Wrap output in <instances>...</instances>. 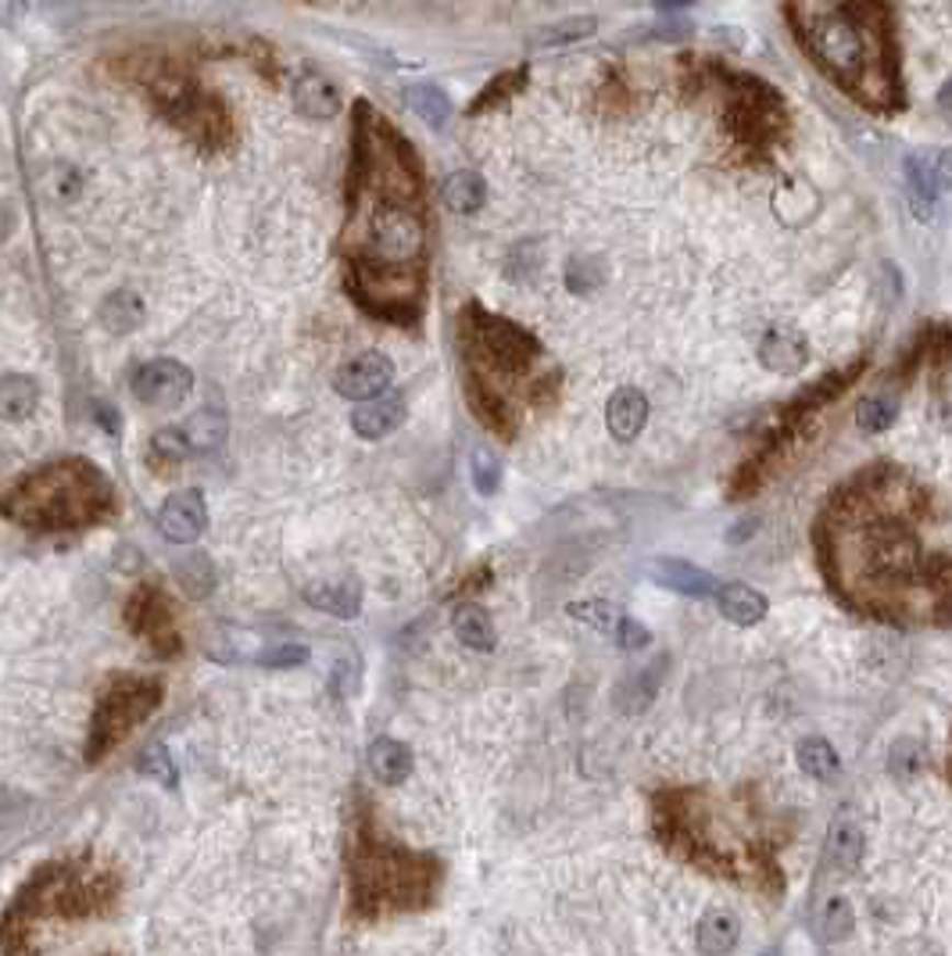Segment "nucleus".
<instances>
[{"label":"nucleus","mask_w":952,"mask_h":956,"mask_svg":"<svg viewBox=\"0 0 952 956\" xmlns=\"http://www.w3.org/2000/svg\"><path fill=\"white\" fill-rule=\"evenodd\" d=\"M648 573H651V581H656V584L670 587V592L688 595V598H713L716 587H719V581L713 577L710 570L691 566V563H684V559H656V563L648 566Z\"/></svg>","instance_id":"obj_7"},{"label":"nucleus","mask_w":952,"mask_h":956,"mask_svg":"<svg viewBox=\"0 0 952 956\" xmlns=\"http://www.w3.org/2000/svg\"><path fill=\"white\" fill-rule=\"evenodd\" d=\"M713 598H716L719 612H724V617L730 623H738V627L763 623L767 612H770V598L763 592H756V587H748V584H719Z\"/></svg>","instance_id":"obj_9"},{"label":"nucleus","mask_w":952,"mask_h":956,"mask_svg":"<svg viewBox=\"0 0 952 956\" xmlns=\"http://www.w3.org/2000/svg\"><path fill=\"white\" fill-rule=\"evenodd\" d=\"M469 470H473L476 491H480V495H495L498 484H501V466H498V459H495L491 448H476Z\"/></svg>","instance_id":"obj_29"},{"label":"nucleus","mask_w":952,"mask_h":956,"mask_svg":"<svg viewBox=\"0 0 952 956\" xmlns=\"http://www.w3.org/2000/svg\"><path fill=\"white\" fill-rule=\"evenodd\" d=\"M183 441L190 448V455L194 452H212V448H219L226 441V416L215 413V408H201V413L190 416L183 427Z\"/></svg>","instance_id":"obj_16"},{"label":"nucleus","mask_w":952,"mask_h":956,"mask_svg":"<svg viewBox=\"0 0 952 956\" xmlns=\"http://www.w3.org/2000/svg\"><path fill=\"white\" fill-rule=\"evenodd\" d=\"M39 402V387L36 380L22 376V373H8L0 376V419L8 423H22L33 413Z\"/></svg>","instance_id":"obj_14"},{"label":"nucleus","mask_w":952,"mask_h":956,"mask_svg":"<svg viewBox=\"0 0 952 956\" xmlns=\"http://www.w3.org/2000/svg\"><path fill=\"white\" fill-rule=\"evenodd\" d=\"M616 641H620L623 652H642V649H648L651 631L645 623H637L634 617H620L616 620Z\"/></svg>","instance_id":"obj_32"},{"label":"nucleus","mask_w":952,"mask_h":956,"mask_svg":"<svg viewBox=\"0 0 952 956\" xmlns=\"http://www.w3.org/2000/svg\"><path fill=\"white\" fill-rule=\"evenodd\" d=\"M362 229H359V251L365 262L387 266V272L416 269L423 262L427 234H423V212H419L416 176L398 190H387L384 204H359Z\"/></svg>","instance_id":"obj_2"},{"label":"nucleus","mask_w":952,"mask_h":956,"mask_svg":"<svg viewBox=\"0 0 952 956\" xmlns=\"http://www.w3.org/2000/svg\"><path fill=\"white\" fill-rule=\"evenodd\" d=\"M648 423V398L637 387H620L616 394L609 398V408H605V427L609 434L616 437V441H634L637 434L645 430Z\"/></svg>","instance_id":"obj_8"},{"label":"nucleus","mask_w":952,"mask_h":956,"mask_svg":"<svg viewBox=\"0 0 952 956\" xmlns=\"http://www.w3.org/2000/svg\"><path fill=\"white\" fill-rule=\"evenodd\" d=\"M895 416H899V405H895L892 398H866V402H860L855 423H860L866 434H881V430L892 427Z\"/></svg>","instance_id":"obj_27"},{"label":"nucleus","mask_w":952,"mask_h":956,"mask_svg":"<svg viewBox=\"0 0 952 956\" xmlns=\"http://www.w3.org/2000/svg\"><path fill=\"white\" fill-rule=\"evenodd\" d=\"M795 760L802 774H809L813 781L820 785H838L841 781V760L835 753V745L820 739V734H809V739H802L798 749H795Z\"/></svg>","instance_id":"obj_12"},{"label":"nucleus","mask_w":952,"mask_h":956,"mask_svg":"<svg viewBox=\"0 0 952 956\" xmlns=\"http://www.w3.org/2000/svg\"><path fill=\"white\" fill-rule=\"evenodd\" d=\"M759 359H763L773 373H795L802 362H806V348L802 340L792 334H770L759 348Z\"/></svg>","instance_id":"obj_21"},{"label":"nucleus","mask_w":952,"mask_h":956,"mask_svg":"<svg viewBox=\"0 0 952 956\" xmlns=\"http://www.w3.org/2000/svg\"><path fill=\"white\" fill-rule=\"evenodd\" d=\"M25 11V0H0V25H15Z\"/></svg>","instance_id":"obj_34"},{"label":"nucleus","mask_w":952,"mask_h":956,"mask_svg":"<svg viewBox=\"0 0 952 956\" xmlns=\"http://www.w3.org/2000/svg\"><path fill=\"white\" fill-rule=\"evenodd\" d=\"M297 104H302L308 115L326 119V115L337 112V93L326 79L308 76V79H302V87H297Z\"/></svg>","instance_id":"obj_25"},{"label":"nucleus","mask_w":952,"mask_h":956,"mask_svg":"<svg viewBox=\"0 0 952 956\" xmlns=\"http://www.w3.org/2000/svg\"><path fill=\"white\" fill-rule=\"evenodd\" d=\"M452 631L466 649H476V652L495 649V627H491V617H487L480 606H458Z\"/></svg>","instance_id":"obj_17"},{"label":"nucleus","mask_w":952,"mask_h":956,"mask_svg":"<svg viewBox=\"0 0 952 956\" xmlns=\"http://www.w3.org/2000/svg\"><path fill=\"white\" fill-rule=\"evenodd\" d=\"M909 190H914V209L920 218H928L938 198V172L931 169L928 158H909Z\"/></svg>","instance_id":"obj_22"},{"label":"nucleus","mask_w":952,"mask_h":956,"mask_svg":"<svg viewBox=\"0 0 952 956\" xmlns=\"http://www.w3.org/2000/svg\"><path fill=\"white\" fill-rule=\"evenodd\" d=\"M484 180L476 172H452L447 176V180L441 183V198H444V204L452 212H462V215H469V212H476L484 204Z\"/></svg>","instance_id":"obj_18"},{"label":"nucleus","mask_w":952,"mask_h":956,"mask_svg":"<svg viewBox=\"0 0 952 956\" xmlns=\"http://www.w3.org/2000/svg\"><path fill=\"white\" fill-rule=\"evenodd\" d=\"M792 19L841 87L866 104L895 101V50L877 0H792Z\"/></svg>","instance_id":"obj_1"},{"label":"nucleus","mask_w":952,"mask_h":956,"mask_svg":"<svg viewBox=\"0 0 952 956\" xmlns=\"http://www.w3.org/2000/svg\"><path fill=\"white\" fill-rule=\"evenodd\" d=\"M662 8H677V4H688V0H659Z\"/></svg>","instance_id":"obj_36"},{"label":"nucleus","mask_w":952,"mask_h":956,"mask_svg":"<svg viewBox=\"0 0 952 956\" xmlns=\"http://www.w3.org/2000/svg\"><path fill=\"white\" fill-rule=\"evenodd\" d=\"M594 19L591 15H580V19H566L559 25H548V30H541L530 44L534 47H563V44H574V40H583L594 33Z\"/></svg>","instance_id":"obj_26"},{"label":"nucleus","mask_w":952,"mask_h":956,"mask_svg":"<svg viewBox=\"0 0 952 956\" xmlns=\"http://www.w3.org/2000/svg\"><path fill=\"white\" fill-rule=\"evenodd\" d=\"M370 771L379 785H401L412 774V753L398 739H376L370 745Z\"/></svg>","instance_id":"obj_13"},{"label":"nucleus","mask_w":952,"mask_h":956,"mask_svg":"<svg viewBox=\"0 0 952 956\" xmlns=\"http://www.w3.org/2000/svg\"><path fill=\"white\" fill-rule=\"evenodd\" d=\"M140 771H144L147 777H158L161 785H175V767H172V760H169V753H166V749H161V745H155L151 753L144 756Z\"/></svg>","instance_id":"obj_33"},{"label":"nucleus","mask_w":952,"mask_h":956,"mask_svg":"<svg viewBox=\"0 0 952 956\" xmlns=\"http://www.w3.org/2000/svg\"><path fill=\"white\" fill-rule=\"evenodd\" d=\"M101 326L107 334H133L144 323V302L133 291H115L101 302Z\"/></svg>","instance_id":"obj_15"},{"label":"nucleus","mask_w":952,"mask_h":956,"mask_svg":"<svg viewBox=\"0 0 952 956\" xmlns=\"http://www.w3.org/2000/svg\"><path fill=\"white\" fill-rule=\"evenodd\" d=\"M390 380H394V362L387 355L365 351L337 370V391L351 402H365L373 398V394H384L390 387Z\"/></svg>","instance_id":"obj_5"},{"label":"nucleus","mask_w":952,"mask_h":956,"mask_svg":"<svg viewBox=\"0 0 952 956\" xmlns=\"http://www.w3.org/2000/svg\"><path fill=\"white\" fill-rule=\"evenodd\" d=\"M11 229H15V212H11V204L0 201V240H8Z\"/></svg>","instance_id":"obj_35"},{"label":"nucleus","mask_w":952,"mask_h":956,"mask_svg":"<svg viewBox=\"0 0 952 956\" xmlns=\"http://www.w3.org/2000/svg\"><path fill=\"white\" fill-rule=\"evenodd\" d=\"M204 527H208V505H204V495L194 487L175 491L158 509V530L175 544L197 541L204 535Z\"/></svg>","instance_id":"obj_4"},{"label":"nucleus","mask_w":952,"mask_h":956,"mask_svg":"<svg viewBox=\"0 0 952 956\" xmlns=\"http://www.w3.org/2000/svg\"><path fill=\"white\" fill-rule=\"evenodd\" d=\"M151 455L161 459V462H183V459L190 455V448H186V441H183L180 427H166V430H158V434H155V441H151Z\"/></svg>","instance_id":"obj_30"},{"label":"nucleus","mask_w":952,"mask_h":956,"mask_svg":"<svg viewBox=\"0 0 952 956\" xmlns=\"http://www.w3.org/2000/svg\"><path fill=\"white\" fill-rule=\"evenodd\" d=\"M175 577H180L183 592L194 595V598H204L215 587V573H212V563L204 559L201 552H190L183 555L180 563H175Z\"/></svg>","instance_id":"obj_24"},{"label":"nucleus","mask_w":952,"mask_h":956,"mask_svg":"<svg viewBox=\"0 0 952 956\" xmlns=\"http://www.w3.org/2000/svg\"><path fill=\"white\" fill-rule=\"evenodd\" d=\"M569 617L574 620H588L591 627H598V631H612L616 627V609H612L609 603H574L569 606Z\"/></svg>","instance_id":"obj_31"},{"label":"nucleus","mask_w":952,"mask_h":956,"mask_svg":"<svg viewBox=\"0 0 952 956\" xmlns=\"http://www.w3.org/2000/svg\"><path fill=\"white\" fill-rule=\"evenodd\" d=\"M855 927V913H852V903L846 896H831L824 899L820 910H816V935H820V942H841L849 938Z\"/></svg>","instance_id":"obj_19"},{"label":"nucleus","mask_w":952,"mask_h":956,"mask_svg":"<svg viewBox=\"0 0 952 956\" xmlns=\"http://www.w3.org/2000/svg\"><path fill=\"white\" fill-rule=\"evenodd\" d=\"M741 938V921L734 910H710L699 921V953L702 956H727Z\"/></svg>","instance_id":"obj_10"},{"label":"nucleus","mask_w":952,"mask_h":956,"mask_svg":"<svg viewBox=\"0 0 952 956\" xmlns=\"http://www.w3.org/2000/svg\"><path fill=\"white\" fill-rule=\"evenodd\" d=\"M401 419H405V398L384 391V394L365 398L355 413H351V427H355V434L365 437V441H379V437L398 430Z\"/></svg>","instance_id":"obj_6"},{"label":"nucleus","mask_w":952,"mask_h":956,"mask_svg":"<svg viewBox=\"0 0 952 956\" xmlns=\"http://www.w3.org/2000/svg\"><path fill=\"white\" fill-rule=\"evenodd\" d=\"M831 859L841 870H855L863 859V831L852 821H838L831 831Z\"/></svg>","instance_id":"obj_23"},{"label":"nucleus","mask_w":952,"mask_h":956,"mask_svg":"<svg viewBox=\"0 0 952 956\" xmlns=\"http://www.w3.org/2000/svg\"><path fill=\"white\" fill-rule=\"evenodd\" d=\"M405 101L412 104V112H416L419 119H423L427 126H433V130L447 126V119H452V101H447L444 93H441L438 87H430V83H416V87H408V90H405Z\"/></svg>","instance_id":"obj_20"},{"label":"nucleus","mask_w":952,"mask_h":956,"mask_svg":"<svg viewBox=\"0 0 952 956\" xmlns=\"http://www.w3.org/2000/svg\"><path fill=\"white\" fill-rule=\"evenodd\" d=\"M308 645H297V641H280V645H269L262 652H254L258 666H269V671H283V666H302L308 663Z\"/></svg>","instance_id":"obj_28"},{"label":"nucleus","mask_w":952,"mask_h":956,"mask_svg":"<svg viewBox=\"0 0 952 956\" xmlns=\"http://www.w3.org/2000/svg\"><path fill=\"white\" fill-rule=\"evenodd\" d=\"M305 598L319 612H330L340 620H355L362 612V584L359 581H340V584H311Z\"/></svg>","instance_id":"obj_11"},{"label":"nucleus","mask_w":952,"mask_h":956,"mask_svg":"<svg viewBox=\"0 0 952 956\" xmlns=\"http://www.w3.org/2000/svg\"><path fill=\"white\" fill-rule=\"evenodd\" d=\"M190 387H194V373L186 370L183 362L175 359H155L144 362L140 370L133 373V394L136 402L151 405V408H172L180 405Z\"/></svg>","instance_id":"obj_3"}]
</instances>
